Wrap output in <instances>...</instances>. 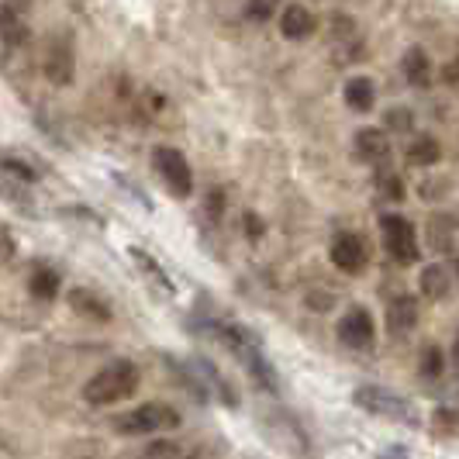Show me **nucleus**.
<instances>
[{
  "label": "nucleus",
  "instance_id": "obj_13",
  "mask_svg": "<svg viewBox=\"0 0 459 459\" xmlns=\"http://www.w3.org/2000/svg\"><path fill=\"white\" fill-rule=\"evenodd\" d=\"M418 325V300L411 294H397L387 304V332L391 335H408Z\"/></svg>",
  "mask_w": 459,
  "mask_h": 459
},
{
  "label": "nucleus",
  "instance_id": "obj_15",
  "mask_svg": "<svg viewBox=\"0 0 459 459\" xmlns=\"http://www.w3.org/2000/svg\"><path fill=\"white\" fill-rule=\"evenodd\" d=\"M190 369H194V373L201 377V384H204V387H211V391L218 394V397H221L229 408H235V404H238V394H235V387H231L229 380L221 377V369L214 367L211 359H204V356H201V359H194V363H190Z\"/></svg>",
  "mask_w": 459,
  "mask_h": 459
},
{
  "label": "nucleus",
  "instance_id": "obj_20",
  "mask_svg": "<svg viewBox=\"0 0 459 459\" xmlns=\"http://www.w3.org/2000/svg\"><path fill=\"white\" fill-rule=\"evenodd\" d=\"M438 156H442V145L429 135L418 138L411 149H408V162H411V166H436Z\"/></svg>",
  "mask_w": 459,
  "mask_h": 459
},
{
  "label": "nucleus",
  "instance_id": "obj_23",
  "mask_svg": "<svg viewBox=\"0 0 459 459\" xmlns=\"http://www.w3.org/2000/svg\"><path fill=\"white\" fill-rule=\"evenodd\" d=\"M0 169H4L7 177H14L18 184H35V166L22 162L18 156H4V152H0Z\"/></svg>",
  "mask_w": 459,
  "mask_h": 459
},
{
  "label": "nucleus",
  "instance_id": "obj_2",
  "mask_svg": "<svg viewBox=\"0 0 459 459\" xmlns=\"http://www.w3.org/2000/svg\"><path fill=\"white\" fill-rule=\"evenodd\" d=\"M138 391V367L132 359H115L104 369H97L91 380L83 384V401L93 408H111L128 401Z\"/></svg>",
  "mask_w": 459,
  "mask_h": 459
},
{
  "label": "nucleus",
  "instance_id": "obj_26",
  "mask_svg": "<svg viewBox=\"0 0 459 459\" xmlns=\"http://www.w3.org/2000/svg\"><path fill=\"white\" fill-rule=\"evenodd\" d=\"M384 128H387V132H411L414 111L411 108H394V111H387V117H384Z\"/></svg>",
  "mask_w": 459,
  "mask_h": 459
},
{
  "label": "nucleus",
  "instance_id": "obj_31",
  "mask_svg": "<svg viewBox=\"0 0 459 459\" xmlns=\"http://www.w3.org/2000/svg\"><path fill=\"white\" fill-rule=\"evenodd\" d=\"M442 80H446V83H459V56L453 59V63H446V69H442Z\"/></svg>",
  "mask_w": 459,
  "mask_h": 459
},
{
  "label": "nucleus",
  "instance_id": "obj_1",
  "mask_svg": "<svg viewBox=\"0 0 459 459\" xmlns=\"http://www.w3.org/2000/svg\"><path fill=\"white\" fill-rule=\"evenodd\" d=\"M207 332L218 339V342L229 345V352L242 363V367L253 373V380L259 384V387H266V391H280V380H276V369L270 367V359L263 356V349H259V342H255L253 335L242 328V325L235 322H207L204 325Z\"/></svg>",
  "mask_w": 459,
  "mask_h": 459
},
{
  "label": "nucleus",
  "instance_id": "obj_17",
  "mask_svg": "<svg viewBox=\"0 0 459 459\" xmlns=\"http://www.w3.org/2000/svg\"><path fill=\"white\" fill-rule=\"evenodd\" d=\"M418 287H421V294H425L429 300H442L446 294H449V287H453V273H449L446 266L432 263V266H425V270H421Z\"/></svg>",
  "mask_w": 459,
  "mask_h": 459
},
{
  "label": "nucleus",
  "instance_id": "obj_33",
  "mask_svg": "<svg viewBox=\"0 0 459 459\" xmlns=\"http://www.w3.org/2000/svg\"><path fill=\"white\" fill-rule=\"evenodd\" d=\"M453 356H456V363H459V335H456V342H453Z\"/></svg>",
  "mask_w": 459,
  "mask_h": 459
},
{
  "label": "nucleus",
  "instance_id": "obj_12",
  "mask_svg": "<svg viewBox=\"0 0 459 459\" xmlns=\"http://www.w3.org/2000/svg\"><path fill=\"white\" fill-rule=\"evenodd\" d=\"M66 300H69V307H73L80 318H91V322H100V325L111 322V304H108V300H100L93 290L73 287V290L66 294Z\"/></svg>",
  "mask_w": 459,
  "mask_h": 459
},
{
  "label": "nucleus",
  "instance_id": "obj_25",
  "mask_svg": "<svg viewBox=\"0 0 459 459\" xmlns=\"http://www.w3.org/2000/svg\"><path fill=\"white\" fill-rule=\"evenodd\" d=\"M377 190H380L384 201H401V197H404V184H401V177L391 173V169H384V173L377 177Z\"/></svg>",
  "mask_w": 459,
  "mask_h": 459
},
{
  "label": "nucleus",
  "instance_id": "obj_22",
  "mask_svg": "<svg viewBox=\"0 0 459 459\" xmlns=\"http://www.w3.org/2000/svg\"><path fill=\"white\" fill-rule=\"evenodd\" d=\"M132 259L138 263V270H142V273H149L152 280H156V283H160L162 290H173V280L162 273V266L156 263V259H152V255L145 253V249H138V246H135V249H132Z\"/></svg>",
  "mask_w": 459,
  "mask_h": 459
},
{
  "label": "nucleus",
  "instance_id": "obj_27",
  "mask_svg": "<svg viewBox=\"0 0 459 459\" xmlns=\"http://www.w3.org/2000/svg\"><path fill=\"white\" fill-rule=\"evenodd\" d=\"M273 7L276 0H249L246 4V18L249 22H266V18H273Z\"/></svg>",
  "mask_w": 459,
  "mask_h": 459
},
{
  "label": "nucleus",
  "instance_id": "obj_19",
  "mask_svg": "<svg viewBox=\"0 0 459 459\" xmlns=\"http://www.w3.org/2000/svg\"><path fill=\"white\" fill-rule=\"evenodd\" d=\"M28 290H31V298L39 300H56L59 298V290H63V276L56 273L52 266H39L31 280H28Z\"/></svg>",
  "mask_w": 459,
  "mask_h": 459
},
{
  "label": "nucleus",
  "instance_id": "obj_29",
  "mask_svg": "<svg viewBox=\"0 0 459 459\" xmlns=\"http://www.w3.org/2000/svg\"><path fill=\"white\" fill-rule=\"evenodd\" d=\"M429 235H432V246H436V249H449V229L442 225V218H436V221H432Z\"/></svg>",
  "mask_w": 459,
  "mask_h": 459
},
{
  "label": "nucleus",
  "instance_id": "obj_9",
  "mask_svg": "<svg viewBox=\"0 0 459 459\" xmlns=\"http://www.w3.org/2000/svg\"><path fill=\"white\" fill-rule=\"evenodd\" d=\"M31 39L28 28V0H4L0 4V42L7 48H24Z\"/></svg>",
  "mask_w": 459,
  "mask_h": 459
},
{
  "label": "nucleus",
  "instance_id": "obj_16",
  "mask_svg": "<svg viewBox=\"0 0 459 459\" xmlns=\"http://www.w3.org/2000/svg\"><path fill=\"white\" fill-rule=\"evenodd\" d=\"M342 97H345V104H349L352 111L367 115V111H373V100H377V87H373V80H369V76H352V80H345Z\"/></svg>",
  "mask_w": 459,
  "mask_h": 459
},
{
  "label": "nucleus",
  "instance_id": "obj_28",
  "mask_svg": "<svg viewBox=\"0 0 459 459\" xmlns=\"http://www.w3.org/2000/svg\"><path fill=\"white\" fill-rule=\"evenodd\" d=\"M180 456V446L177 442H152L145 459H177Z\"/></svg>",
  "mask_w": 459,
  "mask_h": 459
},
{
  "label": "nucleus",
  "instance_id": "obj_30",
  "mask_svg": "<svg viewBox=\"0 0 459 459\" xmlns=\"http://www.w3.org/2000/svg\"><path fill=\"white\" fill-rule=\"evenodd\" d=\"M242 221H246V231H249V238H263V221L255 218L253 211H249V214H246Z\"/></svg>",
  "mask_w": 459,
  "mask_h": 459
},
{
  "label": "nucleus",
  "instance_id": "obj_32",
  "mask_svg": "<svg viewBox=\"0 0 459 459\" xmlns=\"http://www.w3.org/2000/svg\"><path fill=\"white\" fill-rule=\"evenodd\" d=\"M380 459H408V456H404V453H384Z\"/></svg>",
  "mask_w": 459,
  "mask_h": 459
},
{
  "label": "nucleus",
  "instance_id": "obj_14",
  "mask_svg": "<svg viewBox=\"0 0 459 459\" xmlns=\"http://www.w3.org/2000/svg\"><path fill=\"white\" fill-rule=\"evenodd\" d=\"M356 156L363 162H384L391 156V138L384 128H359L356 132Z\"/></svg>",
  "mask_w": 459,
  "mask_h": 459
},
{
  "label": "nucleus",
  "instance_id": "obj_21",
  "mask_svg": "<svg viewBox=\"0 0 459 459\" xmlns=\"http://www.w3.org/2000/svg\"><path fill=\"white\" fill-rule=\"evenodd\" d=\"M432 429L438 436H459V408L453 404H438L432 411Z\"/></svg>",
  "mask_w": 459,
  "mask_h": 459
},
{
  "label": "nucleus",
  "instance_id": "obj_24",
  "mask_svg": "<svg viewBox=\"0 0 459 459\" xmlns=\"http://www.w3.org/2000/svg\"><path fill=\"white\" fill-rule=\"evenodd\" d=\"M442 367H446L442 349H438V345H425V352H421V377H425V380H438V377H442Z\"/></svg>",
  "mask_w": 459,
  "mask_h": 459
},
{
  "label": "nucleus",
  "instance_id": "obj_34",
  "mask_svg": "<svg viewBox=\"0 0 459 459\" xmlns=\"http://www.w3.org/2000/svg\"><path fill=\"white\" fill-rule=\"evenodd\" d=\"M456 276H459V259H456Z\"/></svg>",
  "mask_w": 459,
  "mask_h": 459
},
{
  "label": "nucleus",
  "instance_id": "obj_4",
  "mask_svg": "<svg viewBox=\"0 0 459 459\" xmlns=\"http://www.w3.org/2000/svg\"><path fill=\"white\" fill-rule=\"evenodd\" d=\"M352 404L359 411L377 414V418H387V421H401V425H418L421 418L414 411V404L401 394L387 391V387H356L352 394Z\"/></svg>",
  "mask_w": 459,
  "mask_h": 459
},
{
  "label": "nucleus",
  "instance_id": "obj_8",
  "mask_svg": "<svg viewBox=\"0 0 459 459\" xmlns=\"http://www.w3.org/2000/svg\"><path fill=\"white\" fill-rule=\"evenodd\" d=\"M339 342L356 349V352H367L377 342V328H373V315L367 307H349L342 318H339Z\"/></svg>",
  "mask_w": 459,
  "mask_h": 459
},
{
  "label": "nucleus",
  "instance_id": "obj_7",
  "mask_svg": "<svg viewBox=\"0 0 459 459\" xmlns=\"http://www.w3.org/2000/svg\"><path fill=\"white\" fill-rule=\"evenodd\" d=\"M328 259H332V266H339L342 273L359 276L369 263V249L356 231H339V235L332 238V246H328Z\"/></svg>",
  "mask_w": 459,
  "mask_h": 459
},
{
  "label": "nucleus",
  "instance_id": "obj_10",
  "mask_svg": "<svg viewBox=\"0 0 459 459\" xmlns=\"http://www.w3.org/2000/svg\"><path fill=\"white\" fill-rule=\"evenodd\" d=\"M73 69H76V63H73V46H69V39H52L46 48V76L48 83H56V87H66V83H73Z\"/></svg>",
  "mask_w": 459,
  "mask_h": 459
},
{
  "label": "nucleus",
  "instance_id": "obj_3",
  "mask_svg": "<svg viewBox=\"0 0 459 459\" xmlns=\"http://www.w3.org/2000/svg\"><path fill=\"white\" fill-rule=\"evenodd\" d=\"M177 425H180V411L162 404V401L138 404V408L115 418V432H121V436H156V432H169Z\"/></svg>",
  "mask_w": 459,
  "mask_h": 459
},
{
  "label": "nucleus",
  "instance_id": "obj_18",
  "mask_svg": "<svg viewBox=\"0 0 459 459\" xmlns=\"http://www.w3.org/2000/svg\"><path fill=\"white\" fill-rule=\"evenodd\" d=\"M401 69H404V80L411 87H429V80H432V63H429L425 48H408L401 59Z\"/></svg>",
  "mask_w": 459,
  "mask_h": 459
},
{
  "label": "nucleus",
  "instance_id": "obj_6",
  "mask_svg": "<svg viewBox=\"0 0 459 459\" xmlns=\"http://www.w3.org/2000/svg\"><path fill=\"white\" fill-rule=\"evenodd\" d=\"M152 162H156V173L162 177V184L166 190L173 194V197H190L194 194V169H190V162L180 149H173V145H160L156 152H152Z\"/></svg>",
  "mask_w": 459,
  "mask_h": 459
},
{
  "label": "nucleus",
  "instance_id": "obj_5",
  "mask_svg": "<svg viewBox=\"0 0 459 459\" xmlns=\"http://www.w3.org/2000/svg\"><path fill=\"white\" fill-rule=\"evenodd\" d=\"M380 235H384V249L391 255L397 266H414L421 259V249H418V235H414V225L401 214H384L380 218Z\"/></svg>",
  "mask_w": 459,
  "mask_h": 459
},
{
  "label": "nucleus",
  "instance_id": "obj_11",
  "mask_svg": "<svg viewBox=\"0 0 459 459\" xmlns=\"http://www.w3.org/2000/svg\"><path fill=\"white\" fill-rule=\"evenodd\" d=\"M315 14L307 11V7H300V4H287L283 7V14H280V35L283 39H290V42H304V39H311L315 35Z\"/></svg>",
  "mask_w": 459,
  "mask_h": 459
}]
</instances>
